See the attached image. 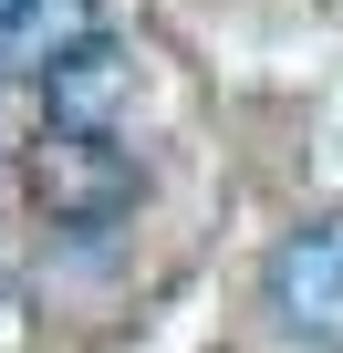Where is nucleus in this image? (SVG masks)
<instances>
[{
    "instance_id": "20e7f679",
    "label": "nucleus",
    "mask_w": 343,
    "mask_h": 353,
    "mask_svg": "<svg viewBox=\"0 0 343 353\" xmlns=\"http://www.w3.org/2000/svg\"><path fill=\"white\" fill-rule=\"evenodd\" d=\"M125 104V52L84 42L73 63H52V135H104V114Z\"/></svg>"
},
{
    "instance_id": "7ed1b4c3",
    "label": "nucleus",
    "mask_w": 343,
    "mask_h": 353,
    "mask_svg": "<svg viewBox=\"0 0 343 353\" xmlns=\"http://www.w3.org/2000/svg\"><path fill=\"white\" fill-rule=\"evenodd\" d=\"M42 188H52L73 219H104V208L135 188V166H125L104 135H52V145H42Z\"/></svg>"
},
{
    "instance_id": "f257e3e1",
    "label": "nucleus",
    "mask_w": 343,
    "mask_h": 353,
    "mask_svg": "<svg viewBox=\"0 0 343 353\" xmlns=\"http://www.w3.org/2000/svg\"><path fill=\"white\" fill-rule=\"evenodd\" d=\"M260 301L281 312V332H291V343L343 353V219L291 229V239L260 260Z\"/></svg>"
},
{
    "instance_id": "f03ea898",
    "label": "nucleus",
    "mask_w": 343,
    "mask_h": 353,
    "mask_svg": "<svg viewBox=\"0 0 343 353\" xmlns=\"http://www.w3.org/2000/svg\"><path fill=\"white\" fill-rule=\"evenodd\" d=\"M84 42H104L94 0H0V63H11V73H52Z\"/></svg>"
}]
</instances>
